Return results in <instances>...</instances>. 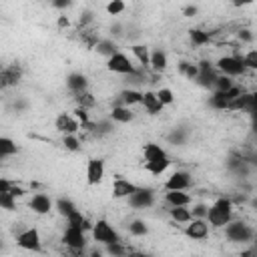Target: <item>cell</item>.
I'll use <instances>...</instances> for the list:
<instances>
[{
  "label": "cell",
  "instance_id": "6da1fadb",
  "mask_svg": "<svg viewBox=\"0 0 257 257\" xmlns=\"http://www.w3.org/2000/svg\"><path fill=\"white\" fill-rule=\"evenodd\" d=\"M233 201L227 197H219L213 201V205H209V213H207V221L213 229H223L231 219H233Z\"/></svg>",
  "mask_w": 257,
  "mask_h": 257
},
{
  "label": "cell",
  "instance_id": "7a4b0ae2",
  "mask_svg": "<svg viewBox=\"0 0 257 257\" xmlns=\"http://www.w3.org/2000/svg\"><path fill=\"white\" fill-rule=\"evenodd\" d=\"M215 66L221 74H227L231 78H239L247 74V66L243 62V54L241 52H233V54H223L215 60Z\"/></svg>",
  "mask_w": 257,
  "mask_h": 257
},
{
  "label": "cell",
  "instance_id": "3957f363",
  "mask_svg": "<svg viewBox=\"0 0 257 257\" xmlns=\"http://www.w3.org/2000/svg\"><path fill=\"white\" fill-rule=\"evenodd\" d=\"M223 231H225V239L231 243H251L255 239V229L239 219H231L223 227Z\"/></svg>",
  "mask_w": 257,
  "mask_h": 257
},
{
  "label": "cell",
  "instance_id": "277c9868",
  "mask_svg": "<svg viewBox=\"0 0 257 257\" xmlns=\"http://www.w3.org/2000/svg\"><path fill=\"white\" fill-rule=\"evenodd\" d=\"M90 235H92V241L98 243V245H110V243L120 241L118 231L106 219H96L92 229H90Z\"/></svg>",
  "mask_w": 257,
  "mask_h": 257
},
{
  "label": "cell",
  "instance_id": "5b68a950",
  "mask_svg": "<svg viewBox=\"0 0 257 257\" xmlns=\"http://www.w3.org/2000/svg\"><path fill=\"white\" fill-rule=\"evenodd\" d=\"M106 68H108L110 72L122 74V76H131V74H137L139 70H143V68H137V66L133 64L131 56L124 54V52H120V50L114 52L110 58H106Z\"/></svg>",
  "mask_w": 257,
  "mask_h": 257
},
{
  "label": "cell",
  "instance_id": "8992f818",
  "mask_svg": "<svg viewBox=\"0 0 257 257\" xmlns=\"http://www.w3.org/2000/svg\"><path fill=\"white\" fill-rule=\"evenodd\" d=\"M62 243L72 251V253H82L86 247V235L82 227H72L66 225L64 233H62Z\"/></svg>",
  "mask_w": 257,
  "mask_h": 257
},
{
  "label": "cell",
  "instance_id": "52a82bcc",
  "mask_svg": "<svg viewBox=\"0 0 257 257\" xmlns=\"http://www.w3.org/2000/svg\"><path fill=\"white\" fill-rule=\"evenodd\" d=\"M185 237L191 241H205L211 233V225L205 217H193L187 225H185Z\"/></svg>",
  "mask_w": 257,
  "mask_h": 257
},
{
  "label": "cell",
  "instance_id": "ba28073f",
  "mask_svg": "<svg viewBox=\"0 0 257 257\" xmlns=\"http://www.w3.org/2000/svg\"><path fill=\"white\" fill-rule=\"evenodd\" d=\"M16 245L24 251H40L42 249V239L40 231L36 227H28L16 235Z\"/></svg>",
  "mask_w": 257,
  "mask_h": 257
},
{
  "label": "cell",
  "instance_id": "9c48e42d",
  "mask_svg": "<svg viewBox=\"0 0 257 257\" xmlns=\"http://www.w3.org/2000/svg\"><path fill=\"white\" fill-rule=\"evenodd\" d=\"M193 185V177L189 171H173L163 183L165 191H189Z\"/></svg>",
  "mask_w": 257,
  "mask_h": 257
},
{
  "label": "cell",
  "instance_id": "30bf717a",
  "mask_svg": "<svg viewBox=\"0 0 257 257\" xmlns=\"http://www.w3.org/2000/svg\"><path fill=\"white\" fill-rule=\"evenodd\" d=\"M22 74H24V70H22V66L18 62L4 64L2 70H0V86H2V90L16 86L22 80Z\"/></svg>",
  "mask_w": 257,
  "mask_h": 257
},
{
  "label": "cell",
  "instance_id": "8fae6325",
  "mask_svg": "<svg viewBox=\"0 0 257 257\" xmlns=\"http://www.w3.org/2000/svg\"><path fill=\"white\" fill-rule=\"evenodd\" d=\"M126 203H128L131 209H137V211L149 209V207L155 205V193L147 187H137V191L126 199Z\"/></svg>",
  "mask_w": 257,
  "mask_h": 257
},
{
  "label": "cell",
  "instance_id": "7c38bea8",
  "mask_svg": "<svg viewBox=\"0 0 257 257\" xmlns=\"http://www.w3.org/2000/svg\"><path fill=\"white\" fill-rule=\"evenodd\" d=\"M104 161L102 159H88L86 161V185L88 187H94V185H100L104 181Z\"/></svg>",
  "mask_w": 257,
  "mask_h": 257
},
{
  "label": "cell",
  "instance_id": "4fadbf2b",
  "mask_svg": "<svg viewBox=\"0 0 257 257\" xmlns=\"http://www.w3.org/2000/svg\"><path fill=\"white\" fill-rule=\"evenodd\" d=\"M52 207H54V203H52V199L46 195V193H34L30 199H28V209L34 213V215H48L50 211H52Z\"/></svg>",
  "mask_w": 257,
  "mask_h": 257
},
{
  "label": "cell",
  "instance_id": "5bb4252c",
  "mask_svg": "<svg viewBox=\"0 0 257 257\" xmlns=\"http://www.w3.org/2000/svg\"><path fill=\"white\" fill-rule=\"evenodd\" d=\"M54 128L62 135H70V133H78L82 131L80 122L74 118V114H68V112H60L56 118H54Z\"/></svg>",
  "mask_w": 257,
  "mask_h": 257
},
{
  "label": "cell",
  "instance_id": "9a60e30c",
  "mask_svg": "<svg viewBox=\"0 0 257 257\" xmlns=\"http://www.w3.org/2000/svg\"><path fill=\"white\" fill-rule=\"evenodd\" d=\"M141 106L145 108V112L147 114H151V116H157V114H161L163 112V108H165V104L159 100V96H157V90H143V100H141Z\"/></svg>",
  "mask_w": 257,
  "mask_h": 257
},
{
  "label": "cell",
  "instance_id": "2e32d148",
  "mask_svg": "<svg viewBox=\"0 0 257 257\" xmlns=\"http://www.w3.org/2000/svg\"><path fill=\"white\" fill-rule=\"evenodd\" d=\"M139 185H135L131 179H124V177H114L112 181V197L114 199H128L135 191H137Z\"/></svg>",
  "mask_w": 257,
  "mask_h": 257
},
{
  "label": "cell",
  "instance_id": "e0dca14e",
  "mask_svg": "<svg viewBox=\"0 0 257 257\" xmlns=\"http://www.w3.org/2000/svg\"><path fill=\"white\" fill-rule=\"evenodd\" d=\"M163 201L169 207H191L193 205V197L187 191H165Z\"/></svg>",
  "mask_w": 257,
  "mask_h": 257
},
{
  "label": "cell",
  "instance_id": "ac0fdd59",
  "mask_svg": "<svg viewBox=\"0 0 257 257\" xmlns=\"http://www.w3.org/2000/svg\"><path fill=\"white\" fill-rule=\"evenodd\" d=\"M108 118L112 120V122H116V124H128L133 118H135V114H133V110H131V106H126V104H114L112 108H110V112H108Z\"/></svg>",
  "mask_w": 257,
  "mask_h": 257
},
{
  "label": "cell",
  "instance_id": "d6986e66",
  "mask_svg": "<svg viewBox=\"0 0 257 257\" xmlns=\"http://www.w3.org/2000/svg\"><path fill=\"white\" fill-rule=\"evenodd\" d=\"M155 74H161L169 68V56L163 48H157V50H151V66H149Z\"/></svg>",
  "mask_w": 257,
  "mask_h": 257
},
{
  "label": "cell",
  "instance_id": "ffe728a7",
  "mask_svg": "<svg viewBox=\"0 0 257 257\" xmlns=\"http://www.w3.org/2000/svg\"><path fill=\"white\" fill-rule=\"evenodd\" d=\"M66 88L72 92V94H78L82 90H88V78L82 74V72H70L66 76Z\"/></svg>",
  "mask_w": 257,
  "mask_h": 257
},
{
  "label": "cell",
  "instance_id": "44dd1931",
  "mask_svg": "<svg viewBox=\"0 0 257 257\" xmlns=\"http://www.w3.org/2000/svg\"><path fill=\"white\" fill-rule=\"evenodd\" d=\"M169 167H171L169 155L167 157H161V159H155V161H145V171L149 175H153V177H161Z\"/></svg>",
  "mask_w": 257,
  "mask_h": 257
},
{
  "label": "cell",
  "instance_id": "7402d4cb",
  "mask_svg": "<svg viewBox=\"0 0 257 257\" xmlns=\"http://www.w3.org/2000/svg\"><path fill=\"white\" fill-rule=\"evenodd\" d=\"M131 54L137 58L141 68L147 70L151 66V48L147 44H131Z\"/></svg>",
  "mask_w": 257,
  "mask_h": 257
},
{
  "label": "cell",
  "instance_id": "603a6c76",
  "mask_svg": "<svg viewBox=\"0 0 257 257\" xmlns=\"http://www.w3.org/2000/svg\"><path fill=\"white\" fill-rule=\"evenodd\" d=\"M177 70L181 76H185L187 80H197L199 78V62H191V60H179Z\"/></svg>",
  "mask_w": 257,
  "mask_h": 257
},
{
  "label": "cell",
  "instance_id": "cb8c5ba5",
  "mask_svg": "<svg viewBox=\"0 0 257 257\" xmlns=\"http://www.w3.org/2000/svg\"><path fill=\"white\" fill-rule=\"evenodd\" d=\"M141 100H143V90H139V88H124L118 94V102L120 104H126V106L141 104Z\"/></svg>",
  "mask_w": 257,
  "mask_h": 257
},
{
  "label": "cell",
  "instance_id": "d4e9b609",
  "mask_svg": "<svg viewBox=\"0 0 257 257\" xmlns=\"http://www.w3.org/2000/svg\"><path fill=\"white\" fill-rule=\"evenodd\" d=\"M211 38H213V32H209V30H203V28H191L189 30V40L193 46H205L211 42Z\"/></svg>",
  "mask_w": 257,
  "mask_h": 257
},
{
  "label": "cell",
  "instance_id": "484cf974",
  "mask_svg": "<svg viewBox=\"0 0 257 257\" xmlns=\"http://www.w3.org/2000/svg\"><path fill=\"white\" fill-rule=\"evenodd\" d=\"M161 157H167V151L159 143H145L143 145V159L145 161H155Z\"/></svg>",
  "mask_w": 257,
  "mask_h": 257
},
{
  "label": "cell",
  "instance_id": "4316f807",
  "mask_svg": "<svg viewBox=\"0 0 257 257\" xmlns=\"http://www.w3.org/2000/svg\"><path fill=\"white\" fill-rule=\"evenodd\" d=\"M169 217L173 219V223L187 225L193 219V213L189 207H169Z\"/></svg>",
  "mask_w": 257,
  "mask_h": 257
},
{
  "label": "cell",
  "instance_id": "83f0119b",
  "mask_svg": "<svg viewBox=\"0 0 257 257\" xmlns=\"http://www.w3.org/2000/svg\"><path fill=\"white\" fill-rule=\"evenodd\" d=\"M74 104H76V106H82V108L92 110V108L96 106V96H94L92 92H88V90H82V92L74 94Z\"/></svg>",
  "mask_w": 257,
  "mask_h": 257
},
{
  "label": "cell",
  "instance_id": "f1b7e54d",
  "mask_svg": "<svg viewBox=\"0 0 257 257\" xmlns=\"http://www.w3.org/2000/svg\"><path fill=\"white\" fill-rule=\"evenodd\" d=\"M94 50H96L98 54H102L104 58H110L114 52H118V46H116V42L110 40V38H100V42L96 44Z\"/></svg>",
  "mask_w": 257,
  "mask_h": 257
},
{
  "label": "cell",
  "instance_id": "f546056e",
  "mask_svg": "<svg viewBox=\"0 0 257 257\" xmlns=\"http://www.w3.org/2000/svg\"><path fill=\"white\" fill-rule=\"evenodd\" d=\"M16 151H18V147L10 137H0V159L2 161H6L8 157L16 155Z\"/></svg>",
  "mask_w": 257,
  "mask_h": 257
},
{
  "label": "cell",
  "instance_id": "4dcf8cb0",
  "mask_svg": "<svg viewBox=\"0 0 257 257\" xmlns=\"http://www.w3.org/2000/svg\"><path fill=\"white\" fill-rule=\"evenodd\" d=\"M126 231H128V235H133V237H145V235L149 233V227H147L145 221L135 219V221H131V223L126 225Z\"/></svg>",
  "mask_w": 257,
  "mask_h": 257
},
{
  "label": "cell",
  "instance_id": "1f68e13d",
  "mask_svg": "<svg viewBox=\"0 0 257 257\" xmlns=\"http://www.w3.org/2000/svg\"><path fill=\"white\" fill-rule=\"evenodd\" d=\"M54 207H56L58 215H60V217H64V219H66V217L76 209V205H74L70 199H66V197H60V199L54 203Z\"/></svg>",
  "mask_w": 257,
  "mask_h": 257
},
{
  "label": "cell",
  "instance_id": "d6a6232c",
  "mask_svg": "<svg viewBox=\"0 0 257 257\" xmlns=\"http://www.w3.org/2000/svg\"><path fill=\"white\" fill-rule=\"evenodd\" d=\"M104 253H108V255H126V253H133V249L128 245H124L122 241H116V243L104 245Z\"/></svg>",
  "mask_w": 257,
  "mask_h": 257
},
{
  "label": "cell",
  "instance_id": "836d02e7",
  "mask_svg": "<svg viewBox=\"0 0 257 257\" xmlns=\"http://www.w3.org/2000/svg\"><path fill=\"white\" fill-rule=\"evenodd\" d=\"M104 10H106L108 16H118V14H122L126 10V2L124 0H108Z\"/></svg>",
  "mask_w": 257,
  "mask_h": 257
},
{
  "label": "cell",
  "instance_id": "e575fe53",
  "mask_svg": "<svg viewBox=\"0 0 257 257\" xmlns=\"http://www.w3.org/2000/svg\"><path fill=\"white\" fill-rule=\"evenodd\" d=\"M233 86H235V80H233L231 76H227V74H221V72H219V76L215 78L213 90H229V88H233Z\"/></svg>",
  "mask_w": 257,
  "mask_h": 257
},
{
  "label": "cell",
  "instance_id": "d590c367",
  "mask_svg": "<svg viewBox=\"0 0 257 257\" xmlns=\"http://www.w3.org/2000/svg\"><path fill=\"white\" fill-rule=\"evenodd\" d=\"M157 96H159V100H161L165 106H171V104L175 102V92H173V88H169V86H159V88H157Z\"/></svg>",
  "mask_w": 257,
  "mask_h": 257
},
{
  "label": "cell",
  "instance_id": "8d00e7d4",
  "mask_svg": "<svg viewBox=\"0 0 257 257\" xmlns=\"http://www.w3.org/2000/svg\"><path fill=\"white\" fill-rule=\"evenodd\" d=\"M0 207H2L4 211H16V197H14L10 191L0 193Z\"/></svg>",
  "mask_w": 257,
  "mask_h": 257
},
{
  "label": "cell",
  "instance_id": "74e56055",
  "mask_svg": "<svg viewBox=\"0 0 257 257\" xmlns=\"http://www.w3.org/2000/svg\"><path fill=\"white\" fill-rule=\"evenodd\" d=\"M62 145H64V149H68V151H80V139H78V133L64 135V137H62Z\"/></svg>",
  "mask_w": 257,
  "mask_h": 257
},
{
  "label": "cell",
  "instance_id": "f35d334b",
  "mask_svg": "<svg viewBox=\"0 0 257 257\" xmlns=\"http://www.w3.org/2000/svg\"><path fill=\"white\" fill-rule=\"evenodd\" d=\"M243 62H245L247 70H251V72H257V48H251V50H247V52L243 54Z\"/></svg>",
  "mask_w": 257,
  "mask_h": 257
},
{
  "label": "cell",
  "instance_id": "ab89813d",
  "mask_svg": "<svg viewBox=\"0 0 257 257\" xmlns=\"http://www.w3.org/2000/svg\"><path fill=\"white\" fill-rule=\"evenodd\" d=\"M84 221H86V217H84V213H82L80 209H74V211L66 217V225H72V227H82Z\"/></svg>",
  "mask_w": 257,
  "mask_h": 257
},
{
  "label": "cell",
  "instance_id": "60d3db41",
  "mask_svg": "<svg viewBox=\"0 0 257 257\" xmlns=\"http://www.w3.org/2000/svg\"><path fill=\"white\" fill-rule=\"evenodd\" d=\"M92 22H94V12H92V10H82L80 16H78V26H80V30L92 26Z\"/></svg>",
  "mask_w": 257,
  "mask_h": 257
},
{
  "label": "cell",
  "instance_id": "b9f144b4",
  "mask_svg": "<svg viewBox=\"0 0 257 257\" xmlns=\"http://www.w3.org/2000/svg\"><path fill=\"white\" fill-rule=\"evenodd\" d=\"M191 213H193V217H205V219H207V213H209V205H205V203H197V205H193Z\"/></svg>",
  "mask_w": 257,
  "mask_h": 257
},
{
  "label": "cell",
  "instance_id": "7bdbcfd3",
  "mask_svg": "<svg viewBox=\"0 0 257 257\" xmlns=\"http://www.w3.org/2000/svg\"><path fill=\"white\" fill-rule=\"evenodd\" d=\"M199 14V6L197 4H187L185 8H183V16L185 18H195Z\"/></svg>",
  "mask_w": 257,
  "mask_h": 257
},
{
  "label": "cell",
  "instance_id": "ee69618b",
  "mask_svg": "<svg viewBox=\"0 0 257 257\" xmlns=\"http://www.w3.org/2000/svg\"><path fill=\"white\" fill-rule=\"evenodd\" d=\"M50 6L56 10H66L72 6V0H50Z\"/></svg>",
  "mask_w": 257,
  "mask_h": 257
},
{
  "label": "cell",
  "instance_id": "f6af8a7d",
  "mask_svg": "<svg viewBox=\"0 0 257 257\" xmlns=\"http://www.w3.org/2000/svg\"><path fill=\"white\" fill-rule=\"evenodd\" d=\"M237 38H239L241 42H251V40H253V34H251L249 28H241V30L237 32Z\"/></svg>",
  "mask_w": 257,
  "mask_h": 257
},
{
  "label": "cell",
  "instance_id": "bcb514c9",
  "mask_svg": "<svg viewBox=\"0 0 257 257\" xmlns=\"http://www.w3.org/2000/svg\"><path fill=\"white\" fill-rule=\"evenodd\" d=\"M56 26H58V28H68V26H70V18H68L66 14H60V16L56 18Z\"/></svg>",
  "mask_w": 257,
  "mask_h": 257
},
{
  "label": "cell",
  "instance_id": "7dc6e473",
  "mask_svg": "<svg viewBox=\"0 0 257 257\" xmlns=\"http://www.w3.org/2000/svg\"><path fill=\"white\" fill-rule=\"evenodd\" d=\"M255 0H229V4L231 6H235V8H243V6H251Z\"/></svg>",
  "mask_w": 257,
  "mask_h": 257
},
{
  "label": "cell",
  "instance_id": "c3c4849f",
  "mask_svg": "<svg viewBox=\"0 0 257 257\" xmlns=\"http://www.w3.org/2000/svg\"><path fill=\"white\" fill-rule=\"evenodd\" d=\"M10 187H12V181H8L6 177H2V179H0V193L10 191Z\"/></svg>",
  "mask_w": 257,
  "mask_h": 257
},
{
  "label": "cell",
  "instance_id": "681fc988",
  "mask_svg": "<svg viewBox=\"0 0 257 257\" xmlns=\"http://www.w3.org/2000/svg\"><path fill=\"white\" fill-rule=\"evenodd\" d=\"M10 193H12L14 197H22V195H24V189H22V187H18L16 183H12V187H10Z\"/></svg>",
  "mask_w": 257,
  "mask_h": 257
},
{
  "label": "cell",
  "instance_id": "f907efd6",
  "mask_svg": "<svg viewBox=\"0 0 257 257\" xmlns=\"http://www.w3.org/2000/svg\"><path fill=\"white\" fill-rule=\"evenodd\" d=\"M249 116H251V128H253V133L257 135V110H253Z\"/></svg>",
  "mask_w": 257,
  "mask_h": 257
},
{
  "label": "cell",
  "instance_id": "816d5d0a",
  "mask_svg": "<svg viewBox=\"0 0 257 257\" xmlns=\"http://www.w3.org/2000/svg\"><path fill=\"white\" fill-rule=\"evenodd\" d=\"M253 207H257V187H255V193H253Z\"/></svg>",
  "mask_w": 257,
  "mask_h": 257
},
{
  "label": "cell",
  "instance_id": "f5cc1de1",
  "mask_svg": "<svg viewBox=\"0 0 257 257\" xmlns=\"http://www.w3.org/2000/svg\"><path fill=\"white\" fill-rule=\"evenodd\" d=\"M253 247H255V253H257V233H255V239H253Z\"/></svg>",
  "mask_w": 257,
  "mask_h": 257
},
{
  "label": "cell",
  "instance_id": "db71d44e",
  "mask_svg": "<svg viewBox=\"0 0 257 257\" xmlns=\"http://www.w3.org/2000/svg\"><path fill=\"white\" fill-rule=\"evenodd\" d=\"M38 2H40V0H38Z\"/></svg>",
  "mask_w": 257,
  "mask_h": 257
}]
</instances>
